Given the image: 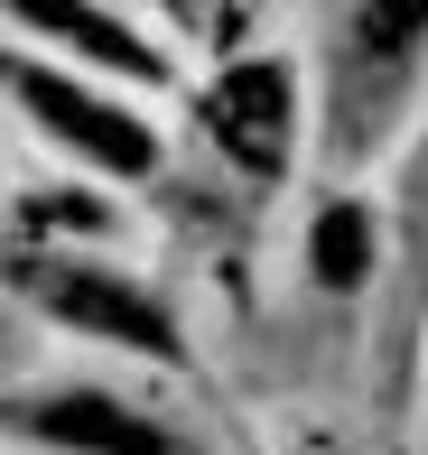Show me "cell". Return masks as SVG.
I'll use <instances>...</instances> for the list:
<instances>
[{
  "label": "cell",
  "mask_w": 428,
  "mask_h": 455,
  "mask_svg": "<svg viewBox=\"0 0 428 455\" xmlns=\"http://www.w3.org/2000/svg\"><path fill=\"white\" fill-rule=\"evenodd\" d=\"M206 131H214V149L233 158L242 177H279L289 168V140H298V75L279 66V56L233 66L206 93Z\"/></svg>",
  "instance_id": "4"
},
{
  "label": "cell",
  "mask_w": 428,
  "mask_h": 455,
  "mask_svg": "<svg viewBox=\"0 0 428 455\" xmlns=\"http://www.w3.org/2000/svg\"><path fill=\"white\" fill-rule=\"evenodd\" d=\"M19 437L56 455H196L177 427L140 419L112 390H37V400H19Z\"/></svg>",
  "instance_id": "5"
},
{
  "label": "cell",
  "mask_w": 428,
  "mask_h": 455,
  "mask_svg": "<svg viewBox=\"0 0 428 455\" xmlns=\"http://www.w3.org/2000/svg\"><path fill=\"white\" fill-rule=\"evenodd\" d=\"M10 84H19V102H28V121L56 140V149H75L85 168H103V177H149L158 168V131L140 112H121V102L66 84V75H47L37 56H19Z\"/></svg>",
  "instance_id": "3"
},
{
  "label": "cell",
  "mask_w": 428,
  "mask_h": 455,
  "mask_svg": "<svg viewBox=\"0 0 428 455\" xmlns=\"http://www.w3.org/2000/svg\"><path fill=\"white\" fill-rule=\"evenodd\" d=\"M428 66V0H354L326 47V158H373Z\"/></svg>",
  "instance_id": "1"
},
{
  "label": "cell",
  "mask_w": 428,
  "mask_h": 455,
  "mask_svg": "<svg viewBox=\"0 0 428 455\" xmlns=\"http://www.w3.org/2000/svg\"><path fill=\"white\" fill-rule=\"evenodd\" d=\"M373 270H382V223H373V204H354V196L317 204V223H308V279L326 288V298H354Z\"/></svg>",
  "instance_id": "7"
},
{
  "label": "cell",
  "mask_w": 428,
  "mask_h": 455,
  "mask_svg": "<svg viewBox=\"0 0 428 455\" xmlns=\"http://www.w3.org/2000/svg\"><path fill=\"white\" fill-rule=\"evenodd\" d=\"M19 288H28L56 325H75V335H93V344H121V354H149V363H187L177 316L149 288H131L121 270H85V260H37L28 251L19 260Z\"/></svg>",
  "instance_id": "2"
},
{
  "label": "cell",
  "mask_w": 428,
  "mask_h": 455,
  "mask_svg": "<svg viewBox=\"0 0 428 455\" xmlns=\"http://www.w3.org/2000/svg\"><path fill=\"white\" fill-rule=\"evenodd\" d=\"M10 10H19V28H28V37H66L75 56H93V66H112V75L168 84V56H158V47H140L121 19L93 10V0H10Z\"/></svg>",
  "instance_id": "6"
},
{
  "label": "cell",
  "mask_w": 428,
  "mask_h": 455,
  "mask_svg": "<svg viewBox=\"0 0 428 455\" xmlns=\"http://www.w3.org/2000/svg\"><path fill=\"white\" fill-rule=\"evenodd\" d=\"M400 233H410V260L428 279V140L410 149V177H400Z\"/></svg>",
  "instance_id": "8"
}]
</instances>
